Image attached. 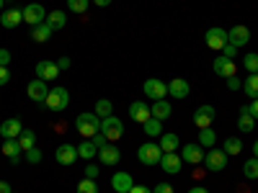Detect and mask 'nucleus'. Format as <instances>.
Segmentation results:
<instances>
[{"label":"nucleus","mask_w":258,"mask_h":193,"mask_svg":"<svg viewBox=\"0 0 258 193\" xmlns=\"http://www.w3.org/2000/svg\"><path fill=\"white\" fill-rule=\"evenodd\" d=\"M248 41H250L248 26H232V29L227 31V44H232V47H245Z\"/></svg>","instance_id":"obj_14"},{"label":"nucleus","mask_w":258,"mask_h":193,"mask_svg":"<svg viewBox=\"0 0 258 193\" xmlns=\"http://www.w3.org/2000/svg\"><path fill=\"white\" fill-rule=\"evenodd\" d=\"M0 13H3V0H0Z\"/></svg>","instance_id":"obj_55"},{"label":"nucleus","mask_w":258,"mask_h":193,"mask_svg":"<svg viewBox=\"0 0 258 193\" xmlns=\"http://www.w3.org/2000/svg\"><path fill=\"white\" fill-rule=\"evenodd\" d=\"M253 157H258V139H255V144H253Z\"/></svg>","instance_id":"obj_54"},{"label":"nucleus","mask_w":258,"mask_h":193,"mask_svg":"<svg viewBox=\"0 0 258 193\" xmlns=\"http://www.w3.org/2000/svg\"><path fill=\"white\" fill-rule=\"evenodd\" d=\"M212 70H214V75H220V77H232L235 75V62L227 59V57H217L214 64H212Z\"/></svg>","instance_id":"obj_21"},{"label":"nucleus","mask_w":258,"mask_h":193,"mask_svg":"<svg viewBox=\"0 0 258 193\" xmlns=\"http://www.w3.org/2000/svg\"><path fill=\"white\" fill-rule=\"evenodd\" d=\"M214 116H217V111H214L212 106H199V109L194 111V124H197L199 129H209Z\"/></svg>","instance_id":"obj_13"},{"label":"nucleus","mask_w":258,"mask_h":193,"mask_svg":"<svg viewBox=\"0 0 258 193\" xmlns=\"http://www.w3.org/2000/svg\"><path fill=\"white\" fill-rule=\"evenodd\" d=\"M0 193H13V190H11V185H8L6 180H0Z\"/></svg>","instance_id":"obj_51"},{"label":"nucleus","mask_w":258,"mask_h":193,"mask_svg":"<svg viewBox=\"0 0 258 193\" xmlns=\"http://www.w3.org/2000/svg\"><path fill=\"white\" fill-rule=\"evenodd\" d=\"M129 193H150V188L147 185H132V190Z\"/></svg>","instance_id":"obj_50"},{"label":"nucleus","mask_w":258,"mask_h":193,"mask_svg":"<svg viewBox=\"0 0 258 193\" xmlns=\"http://www.w3.org/2000/svg\"><path fill=\"white\" fill-rule=\"evenodd\" d=\"M44 106L49 111H54V114H59V111H64L70 106V93H68V88H49V95H47V101H44Z\"/></svg>","instance_id":"obj_2"},{"label":"nucleus","mask_w":258,"mask_h":193,"mask_svg":"<svg viewBox=\"0 0 258 193\" xmlns=\"http://www.w3.org/2000/svg\"><path fill=\"white\" fill-rule=\"evenodd\" d=\"M54 160H57L59 165H73L75 160H80V157H78V147L70 144V142L59 144V147L54 149Z\"/></svg>","instance_id":"obj_8"},{"label":"nucleus","mask_w":258,"mask_h":193,"mask_svg":"<svg viewBox=\"0 0 258 193\" xmlns=\"http://www.w3.org/2000/svg\"><path fill=\"white\" fill-rule=\"evenodd\" d=\"M145 95L147 98H153V101H163V98H168V82H163V80H158V77H150L147 82H145Z\"/></svg>","instance_id":"obj_6"},{"label":"nucleus","mask_w":258,"mask_h":193,"mask_svg":"<svg viewBox=\"0 0 258 193\" xmlns=\"http://www.w3.org/2000/svg\"><path fill=\"white\" fill-rule=\"evenodd\" d=\"M3 155H6L13 165L21 162V155H24V149H21L18 139H6V142H3Z\"/></svg>","instance_id":"obj_23"},{"label":"nucleus","mask_w":258,"mask_h":193,"mask_svg":"<svg viewBox=\"0 0 258 193\" xmlns=\"http://www.w3.org/2000/svg\"><path fill=\"white\" fill-rule=\"evenodd\" d=\"M243 175H245L248 180H255V178H258V157L245 160V165H243Z\"/></svg>","instance_id":"obj_36"},{"label":"nucleus","mask_w":258,"mask_h":193,"mask_svg":"<svg viewBox=\"0 0 258 193\" xmlns=\"http://www.w3.org/2000/svg\"><path fill=\"white\" fill-rule=\"evenodd\" d=\"M26 162H31V165H39V162H41V149L31 147L29 152H26Z\"/></svg>","instance_id":"obj_40"},{"label":"nucleus","mask_w":258,"mask_h":193,"mask_svg":"<svg viewBox=\"0 0 258 193\" xmlns=\"http://www.w3.org/2000/svg\"><path fill=\"white\" fill-rule=\"evenodd\" d=\"M85 178L96 180L98 178V165H85Z\"/></svg>","instance_id":"obj_42"},{"label":"nucleus","mask_w":258,"mask_h":193,"mask_svg":"<svg viewBox=\"0 0 258 193\" xmlns=\"http://www.w3.org/2000/svg\"><path fill=\"white\" fill-rule=\"evenodd\" d=\"M91 142H93V144H96L98 149H101V147H106V144H109V139H106V137H103L101 132H98L96 137H91Z\"/></svg>","instance_id":"obj_43"},{"label":"nucleus","mask_w":258,"mask_h":193,"mask_svg":"<svg viewBox=\"0 0 258 193\" xmlns=\"http://www.w3.org/2000/svg\"><path fill=\"white\" fill-rule=\"evenodd\" d=\"M47 24H49L52 31H59V29H64V24H68V16H64V11H52L47 16Z\"/></svg>","instance_id":"obj_29"},{"label":"nucleus","mask_w":258,"mask_h":193,"mask_svg":"<svg viewBox=\"0 0 258 193\" xmlns=\"http://www.w3.org/2000/svg\"><path fill=\"white\" fill-rule=\"evenodd\" d=\"M18 144H21V149H24V152H29V149L36 144V134L31 132V129H24V132L18 134Z\"/></svg>","instance_id":"obj_32"},{"label":"nucleus","mask_w":258,"mask_h":193,"mask_svg":"<svg viewBox=\"0 0 258 193\" xmlns=\"http://www.w3.org/2000/svg\"><path fill=\"white\" fill-rule=\"evenodd\" d=\"M31 39L36 41V44H44V41H49V39H52V29H49L47 21H44V24H39V26H34Z\"/></svg>","instance_id":"obj_25"},{"label":"nucleus","mask_w":258,"mask_h":193,"mask_svg":"<svg viewBox=\"0 0 258 193\" xmlns=\"http://www.w3.org/2000/svg\"><path fill=\"white\" fill-rule=\"evenodd\" d=\"M142 129H145V134H147L150 139H155V137H160V134H163V121L150 116V119L142 124Z\"/></svg>","instance_id":"obj_27"},{"label":"nucleus","mask_w":258,"mask_h":193,"mask_svg":"<svg viewBox=\"0 0 258 193\" xmlns=\"http://www.w3.org/2000/svg\"><path fill=\"white\" fill-rule=\"evenodd\" d=\"M8 80H11V72H8V67H0V85H8Z\"/></svg>","instance_id":"obj_48"},{"label":"nucleus","mask_w":258,"mask_h":193,"mask_svg":"<svg viewBox=\"0 0 258 193\" xmlns=\"http://www.w3.org/2000/svg\"><path fill=\"white\" fill-rule=\"evenodd\" d=\"M248 114H250V116L258 121V98H253V101L248 103Z\"/></svg>","instance_id":"obj_45"},{"label":"nucleus","mask_w":258,"mask_h":193,"mask_svg":"<svg viewBox=\"0 0 258 193\" xmlns=\"http://www.w3.org/2000/svg\"><path fill=\"white\" fill-rule=\"evenodd\" d=\"M78 193H98V185H96V180H91V178L80 180V183H78Z\"/></svg>","instance_id":"obj_38"},{"label":"nucleus","mask_w":258,"mask_h":193,"mask_svg":"<svg viewBox=\"0 0 258 193\" xmlns=\"http://www.w3.org/2000/svg\"><path fill=\"white\" fill-rule=\"evenodd\" d=\"M101 134L109 139V142L121 139V134H124V124H121V119H116L114 114H111V116H106V119H101Z\"/></svg>","instance_id":"obj_4"},{"label":"nucleus","mask_w":258,"mask_h":193,"mask_svg":"<svg viewBox=\"0 0 258 193\" xmlns=\"http://www.w3.org/2000/svg\"><path fill=\"white\" fill-rule=\"evenodd\" d=\"M188 93H191V85L183 77H173L168 82V95L170 98H188Z\"/></svg>","instance_id":"obj_18"},{"label":"nucleus","mask_w":258,"mask_h":193,"mask_svg":"<svg viewBox=\"0 0 258 193\" xmlns=\"http://www.w3.org/2000/svg\"><path fill=\"white\" fill-rule=\"evenodd\" d=\"M98 119H106V116H111L114 114V106H111V101H106V98H101V101H96V111H93Z\"/></svg>","instance_id":"obj_35"},{"label":"nucleus","mask_w":258,"mask_h":193,"mask_svg":"<svg viewBox=\"0 0 258 193\" xmlns=\"http://www.w3.org/2000/svg\"><path fill=\"white\" fill-rule=\"evenodd\" d=\"M132 185H135V178L129 175V173H114L111 188H114L116 193H129V190H132Z\"/></svg>","instance_id":"obj_20"},{"label":"nucleus","mask_w":258,"mask_h":193,"mask_svg":"<svg viewBox=\"0 0 258 193\" xmlns=\"http://www.w3.org/2000/svg\"><path fill=\"white\" fill-rule=\"evenodd\" d=\"M204 41H207L209 49H220V52H222V47L227 44V31L220 29V26H214V29H209V31L204 34Z\"/></svg>","instance_id":"obj_9"},{"label":"nucleus","mask_w":258,"mask_h":193,"mask_svg":"<svg viewBox=\"0 0 258 193\" xmlns=\"http://www.w3.org/2000/svg\"><path fill=\"white\" fill-rule=\"evenodd\" d=\"M137 157H140V162L142 165H160V157H163V149H160V144H155V142H145L140 149H137Z\"/></svg>","instance_id":"obj_3"},{"label":"nucleus","mask_w":258,"mask_h":193,"mask_svg":"<svg viewBox=\"0 0 258 193\" xmlns=\"http://www.w3.org/2000/svg\"><path fill=\"white\" fill-rule=\"evenodd\" d=\"M253 126H255V119L248 114V106H243V109H240V119H238V129L243 134H250Z\"/></svg>","instance_id":"obj_26"},{"label":"nucleus","mask_w":258,"mask_h":193,"mask_svg":"<svg viewBox=\"0 0 258 193\" xmlns=\"http://www.w3.org/2000/svg\"><path fill=\"white\" fill-rule=\"evenodd\" d=\"M188 193H209V190H207V188H202V185H197V188H191Z\"/></svg>","instance_id":"obj_53"},{"label":"nucleus","mask_w":258,"mask_h":193,"mask_svg":"<svg viewBox=\"0 0 258 193\" xmlns=\"http://www.w3.org/2000/svg\"><path fill=\"white\" fill-rule=\"evenodd\" d=\"M0 24H3V29H16L18 24H24V11L21 8H8L3 16H0Z\"/></svg>","instance_id":"obj_19"},{"label":"nucleus","mask_w":258,"mask_h":193,"mask_svg":"<svg viewBox=\"0 0 258 193\" xmlns=\"http://www.w3.org/2000/svg\"><path fill=\"white\" fill-rule=\"evenodd\" d=\"M181 160L188 162V165H202L204 162V147L197 142V144H183L181 147Z\"/></svg>","instance_id":"obj_7"},{"label":"nucleus","mask_w":258,"mask_h":193,"mask_svg":"<svg viewBox=\"0 0 258 193\" xmlns=\"http://www.w3.org/2000/svg\"><path fill=\"white\" fill-rule=\"evenodd\" d=\"M129 119H135L137 124H145L150 119V106L145 101H135L132 106H129Z\"/></svg>","instance_id":"obj_22"},{"label":"nucleus","mask_w":258,"mask_h":193,"mask_svg":"<svg viewBox=\"0 0 258 193\" xmlns=\"http://www.w3.org/2000/svg\"><path fill=\"white\" fill-rule=\"evenodd\" d=\"M26 90H29V98H31V101H36V103H44V101H47V95H49L47 82H44V80H39V77L29 82V88H26Z\"/></svg>","instance_id":"obj_16"},{"label":"nucleus","mask_w":258,"mask_h":193,"mask_svg":"<svg viewBox=\"0 0 258 193\" xmlns=\"http://www.w3.org/2000/svg\"><path fill=\"white\" fill-rule=\"evenodd\" d=\"M225 80H227V88H230V90H238V88H243V82H240L238 77H235V75H232V77H225Z\"/></svg>","instance_id":"obj_44"},{"label":"nucleus","mask_w":258,"mask_h":193,"mask_svg":"<svg viewBox=\"0 0 258 193\" xmlns=\"http://www.w3.org/2000/svg\"><path fill=\"white\" fill-rule=\"evenodd\" d=\"M57 67H59V70H68V67H70V59H68V57H59V59H57Z\"/></svg>","instance_id":"obj_49"},{"label":"nucleus","mask_w":258,"mask_h":193,"mask_svg":"<svg viewBox=\"0 0 258 193\" xmlns=\"http://www.w3.org/2000/svg\"><path fill=\"white\" fill-rule=\"evenodd\" d=\"M243 90H245V95H248V98H258V72H253V75H248V77H245Z\"/></svg>","instance_id":"obj_33"},{"label":"nucleus","mask_w":258,"mask_h":193,"mask_svg":"<svg viewBox=\"0 0 258 193\" xmlns=\"http://www.w3.org/2000/svg\"><path fill=\"white\" fill-rule=\"evenodd\" d=\"M98 160H101L103 165H119V160H121L119 147H116L114 142H109L106 147H101V149H98Z\"/></svg>","instance_id":"obj_17"},{"label":"nucleus","mask_w":258,"mask_h":193,"mask_svg":"<svg viewBox=\"0 0 258 193\" xmlns=\"http://www.w3.org/2000/svg\"><path fill=\"white\" fill-rule=\"evenodd\" d=\"M21 132H24L21 119H6L3 124H0V137H3V139H18Z\"/></svg>","instance_id":"obj_15"},{"label":"nucleus","mask_w":258,"mask_h":193,"mask_svg":"<svg viewBox=\"0 0 258 193\" xmlns=\"http://www.w3.org/2000/svg\"><path fill=\"white\" fill-rule=\"evenodd\" d=\"M150 116L160 119V121L170 119V103H168L165 98H163V101H153V106H150Z\"/></svg>","instance_id":"obj_24"},{"label":"nucleus","mask_w":258,"mask_h":193,"mask_svg":"<svg viewBox=\"0 0 258 193\" xmlns=\"http://www.w3.org/2000/svg\"><path fill=\"white\" fill-rule=\"evenodd\" d=\"M222 57H227V59L238 57V47H232V44H225V47H222Z\"/></svg>","instance_id":"obj_41"},{"label":"nucleus","mask_w":258,"mask_h":193,"mask_svg":"<svg viewBox=\"0 0 258 193\" xmlns=\"http://www.w3.org/2000/svg\"><path fill=\"white\" fill-rule=\"evenodd\" d=\"M36 77H39V80H44V82L57 80V77H59V67H57V62L41 59V62L36 64Z\"/></svg>","instance_id":"obj_11"},{"label":"nucleus","mask_w":258,"mask_h":193,"mask_svg":"<svg viewBox=\"0 0 258 193\" xmlns=\"http://www.w3.org/2000/svg\"><path fill=\"white\" fill-rule=\"evenodd\" d=\"M78 157H80V160H93V157H98V147H96L91 139H85L83 144H78Z\"/></svg>","instance_id":"obj_28"},{"label":"nucleus","mask_w":258,"mask_h":193,"mask_svg":"<svg viewBox=\"0 0 258 193\" xmlns=\"http://www.w3.org/2000/svg\"><path fill=\"white\" fill-rule=\"evenodd\" d=\"M204 167L209 170V173H220V170L227 167V155L222 152V149H209V152L204 155Z\"/></svg>","instance_id":"obj_5"},{"label":"nucleus","mask_w":258,"mask_h":193,"mask_svg":"<svg viewBox=\"0 0 258 193\" xmlns=\"http://www.w3.org/2000/svg\"><path fill=\"white\" fill-rule=\"evenodd\" d=\"M243 67L248 70V75L258 72V54H255V52H250V54H245V57H243Z\"/></svg>","instance_id":"obj_37"},{"label":"nucleus","mask_w":258,"mask_h":193,"mask_svg":"<svg viewBox=\"0 0 258 193\" xmlns=\"http://www.w3.org/2000/svg\"><path fill=\"white\" fill-rule=\"evenodd\" d=\"M153 193H173V188H170L168 183H158V185L153 188Z\"/></svg>","instance_id":"obj_47"},{"label":"nucleus","mask_w":258,"mask_h":193,"mask_svg":"<svg viewBox=\"0 0 258 193\" xmlns=\"http://www.w3.org/2000/svg\"><path fill=\"white\" fill-rule=\"evenodd\" d=\"M24 21L29 26H39V24H44V21H47V11L41 8L39 3H31V6L24 8Z\"/></svg>","instance_id":"obj_10"},{"label":"nucleus","mask_w":258,"mask_h":193,"mask_svg":"<svg viewBox=\"0 0 258 193\" xmlns=\"http://www.w3.org/2000/svg\"><path fill=\"white\" fill-rule=\"evenodd\" d=\"M96 6H101V8H106V6H111V0H93Z\"/></svg>","instance_id":"obj_52"},{"label":"nucleus","mask_w":258,"mask_h":193,"mask_svg":"<svg viewBox=\"0 0 258 193\" xmlns=\"http://www.w3.org/2000/svg\"><path fill=\"white\" fill-rule=\"evenodd\" d=\"M68 8L73 13H85L88 11V0H68Z\"/></svg>","instance_id":"obj_39"},{"label":"nucleus","mask_w":258,"mask_h":193,"mask_svg":"<svg viewBox=\"0 0 258 193\" xmlns=\"http://www.w3.org/2000/svg\"><path fill=\"white\" fill-rule=\"evenodd\" d=\"M160 167L165 170L168 175H176V173H181L183 160H181V155H176V152H163V157H160Z\"/></svg>","instance_id":"obj_12"},{"label":"nucleus","mask_w":258,"mask_h":193,"mask_svg":"<svg viewBox=\"0 0 258 193\" xmlns=\"http://www.w3.org/2000/svg\"><path fill=\"white\" fill-rule=\"evenodd\" d=\"M163 139L158 142L160 144V149H163V152H176V149L181 147V139L176 137V134H160Z\"/></svg>","instance_id":"obj_30"},{"label":"nucleus","mask_w":258,"mask_h":193,"mask_svg":"<svg viewBox=\"0 0 258 193\" xmlns=\"http://www.w3.org/2000/svg\"><path fill=\"white\" fill-rule=\"evenodd\" d=\"M214 142H217V134H214V129L209 126V129H199V144L202 147H214Z\"/></svg>","instance_id":"obj_34"},{"label":"nucleus","mask_w":258,"mask_h":193,"mask_svg":"<svg viewBox=\"0 0 258 193\" xmlns=\"http://www.w3.org/2000/svg\"><path fill=\"white\" fill-rule=\"evenodd\" d=\"M222 152H225L227 157H235V155H240V152H243V142H240L238 137H230V139H225V147H222Z\"/></svg>","instance_id":"obj_31"},{"label":"nucleus","mask_w":258,"mask_h":193,"mask_svg":"<svg viewBox=\"0 0 258 193\" xmlns=\"http://www.w3.org/2000/svg\"><path fill=\"white\" fill-rule=\"evenodd\" d=\"M8 62H11V52L8 49H0V67H8Z\"/></svg>","instance_id":"obj_46"},{"label":"nucleus","mask_w":258,"mask_h":193,"mask_svg":"<svg viewBox=\"0 0 258 193\" xmlns=\"http://www.w3.org/2000/svg\"><path fill=\"white\" fill-rule=\"evenodd\" d=\"M75 129H78V134L83 139H91V137H96L101 132V119L96 114H80L75 119Z\"/></svg>","instance_id":"obj_1"}]
</instances>
